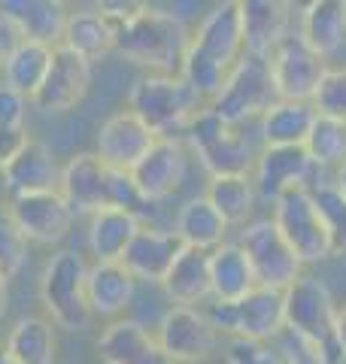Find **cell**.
<instances>
[{
    "mask_svg": "<svg viewBox=\"0 0 346 364\" xmlns=\"http://www.w3.org/2000/svg\"><path fill=\"white\" fill-rule=\"evenodd\" d=\"M98 9L112 21V52L137 67H146L149 73H179V64L192 46V33L177 13L149 4H98Z\"/></svg>",
    "mask_w": 346,
    "mask_h": 364,
    "instance_id": "1",
    "label": "cell"
},
{
    "mask_svg": "<svg viewBox=\"0 0 346 364\" xmlns=\"http://www.w3.org/2000/svg\"><path fill=\"white\" fill-rule=\"evenodd\" d=\"M58 191L73 207V213H100V210H128L143 219V207L149 203L140 198L131 173L112 170L100 161L98 152H79L61 167V186ZM146 225V219H143Z\"/></svg>",
    "mask_w": 346,
    "mask_h": 364,
    "instance_id": "2",
    "label": "cell"
},
{
    "mask_svg": "<svg viewBox=\"0 0 346 364\" xmlns=\"http://www.w3.org/2000/svg\"><path fill=\"white\" fill-rule=\"evenodd\" d=\"M337 310L325 279L316 273H301L292 286L283 291V316H285V334L301 340L304 346L316 349L325 364H346L343 349L337 346Z\"/></svg>",
    "mask_w": 346,
    "mask_h": 364,
    "instance_id": "3",
    "label": "cell"
},
{
    "mask_svg": "<svg viewBox=\"0 0 346 364\" xmlns=\"http://www.w3.org/2000/svg\"><path fill=\"white\" fill-rule=\"evenodd\" d=\"M182 143L210 176H249L261 149V143L252 140L246 128H231L210 107L198 109L182 134Z\"/></svg>",
    "mask_w": 346,
    "mask_h": 364,
    "instance_id": "4",
    "label": "cell"
},
{
    "mask_svg": "<svg viewBox=\"0 0 346 364\" xmlns=\"http://www.w3.org/2000/svg\"><path fill=\"white\" fill-rule=\"evenodd\" d=\"M204 107L206 104L182 82L179 73L140 76L128 91V109L137 119H143L158 136H167V140H182L189 122Z\"/></svg>",
    "mask_w": 346,
    "mask_h": 364,
    "instance_id": "5",
    "label": "cell"
},
{
    "mask_svg": "<svg viewBox=\"0 0 346 364\" xmlns=\"http://www.w3.org/2000/svg\"><path fill=\"white\" fill-rule=\"evenodd\" d=\"M85 279H88V261L85 255L73 252V249H61V252L49 255L40 273V301L49 313L52 325L64 328V331H85L91 325L88 294H85Z\"/></svg>",
    "mask_w": 346,
    "mask_h": 364,
    "instance_id": "6",
    "label": "cell"
},
{
    "mask_svg": "<svg viewBox=\"0 0 346 364\" xmlns=\"http://www.w3.org/2000/svg\"><path fill=\"white\" fill-rule=\"evenodd\" d=\"M206 318L216 328V334L258 340V343H273L285 331V316H283V291L261 289L256 286L246 298L234 304L210 301L206 306Z\"/></svg>",
    "mask_w": 346,
    "mask_h": 364,
    "instance_id": "7",
    "label": "cell"
},
{
    "mask_svg": "<svg viewBox=\"0 0 346 364\" xmlns=\"http://www.w3.org/2000/svg\"><path fill=\"white\" fill-rule=\"evenodd\" d=\"M276 100V91L271 82V67L264 58L243 55L234 67L228 70V79L222 91L216 95L210 109L231 128H246L258 122L261 112Z\"/></svg>",
    "mask_w": 346,
    "mask_h": 364,
    "instance_id": "8",
    "label": "cell"
},
{
    "mask_svg": "<svg viewBox=\"0 0 346 364\" xmlns=\"http://www.w3.org/2000/svg\"><path fill=\"white\" fill-rule=\"evenodd\" d=\"M271 219L304 267L322 264L334 255L328 228L322 222L310 188H292L280 195L271 203Z\"/></svg>",
    "mask_w": 346,
    "mask_h": 364,
    "instance_id": "9",
    "label": "cell"
},
{
    "mask_svg": "<svg viewBox=\"0 0 346 364\" xmlns=\"http://www.w3.org/2000/svg\"><path fill=\"white\" fill-rule=\"evenodd\" d=\"M237 246L243 249L252 277H256V286L261 289L285 291L304 273V264L298 261V255L285 243V237L280 234V228L273 225L271 215L252 219L249 225L240 228Z\"/></svg>",
    "mask_w": 346,
    "mask_h": 364,
    "instance_id": "10",
    "label": "cell"
},
{
    "mask_svg": "<svg viewBox=\"0 0 346 364\" xmlns=\"http://www.w3.org/2000/svg\"><path fill=\"white\" fill-rule=\"evenodd\" d=\"M268 67H271V82L276 91V100H310L313 104L316 91L331 64L310 49L301 40V33L292 31L271 52Z\"/></svg>",
    "mask_w": 346,
    "mask_h": 364,
    "instance_id": "11",
    "label": "cell"
},
{
    "mask_svg": "<svg viewBox=\"0 0 346 364\" xmlns=\"http://www.w3.org/2000/svg\"><path fill=\"white\" fill-rule=\"evenodd\" d=\"M155 337L170 364H201L219 349V334L204 306H170L161 316Z\"/></svg>",
    "mask_w": 346,
    "mask_h": 364,
    "instance_id": "12",
    "label": "cell"
},
{
    "mask_svg": "<svg viewBox=\"0 0 346 364\" xmlns=\"http://www.w3.org/2000/svg\"><path fill=\"white\" fill-rule=\"evenodd\" d=\"M258 200L273 203L292 188H313L322 182V170L313 164L304 146H261L252 167Z\"/></svg>",
    "mask_w": 346,
    "mask_h": 364,
    "instance_id": "13",
    "label": "cell"
},
{
    "mask_svg": "<svg viewBox=\"0 0 346 364\" xmlns=\"http://www.w3.org/2000/svg\"><path fill=\"white\" fill-rule=\"evenodd\" d=\"M91 85V64L64 46H55L52 49V64L46 70V79L40 91L33 95L31 104L49 112V116H58V112H70L85 100Z\"/></svg>",
    "mask_w": 346,
    "mask_h": 364,
    "instance_id": "14",
    "label": "cell"
},
{
    "mask_svg": "<svg viewBox=\"0 0 346 364\" xmlns=\"http://www.w3.org/2000/svg\"><path fill=\"white\" fill-rule=\"evenodd\" d=\"M9 210H13L21 234L28 243L37 246H58L70 234L76 213L64 200L61 191H40V195H19L9 198Z\"/></svg>",
    "mask_w": 346,
    "mask_h": 364,
    "instance_id": "15",
    "label": "cell"
},
{
    "mask_svg": "<svg viewBox=\"0 0 346 364\" xmlns=\"http://www.w3.org/2000/svg\"><path fill=\"white\" fill-rule=\"evenodd\" d=\"M158 143V134L143 119H137L131 109H119L110 119H103L95 136V152L100 161H107L112 170H131L140 164V158Z\"/></svg>",
    "mask_w": 346,
    "mask_h": 364,
    "instance_id": "16",
    "label": "cell"
},
{
    "mask_svg": "<svg viewBox=\"0 0 346 364\" xmlns=\"http://www.w3.org/2000/svg\"><path fill=\"white\" fill-rule=\"evenodd\" d=\"M186 170H189L186 143L158 136V143L131 170V179L137 191H140V198L152 207V203L167 200L173 191H179V186L186 182Z\"/></svg>",
    "mask_w": 346,
    "mask_h": 364,
    "instance_id": "17",
    "label": "cell"
},
{
    "mask_svg": "<svg viewBox=\"0 0 346 364\" xmlns=\"http://www.w3.org/2000/svg\"><path fill=\"white\" fill-rule=\"evenodd\" d=\"M243 55L271 58V52L295 31V13L285 0H240Z\"/></svg>",
    "mask_w": 346,
    "mask_h": 364,
    "instance_id": "18",
    "label": "cell"
},
{
    "mask_svg": "<svg viewBox=\"0 0 346 364\" xmlns=\"http://www.w3.org/2000/svg\"><path fill=\"white\" fill-rule=\"evenodd\" d=\"M192 46L210 55L222 67H234L243 58V25H240V0H222L210 13H204L192 31Z\"/></svg>",
    "mask_w": 346,
    "mask_h": 364,
    "instance_id": "19",
    "label": "cell"
},
{
    "mask_svg": "<svg viewBox=\"0 0 346 364\" xmlns=\"http://www.w3.org/2000/svg\"><path fill=\"white\" fill-rule=\"evenodd\" d=\"M0 176H4V188L13 198L40 195V191H58V186H61V164L55 161L49 146L28 136L19 146V152L9 158V164L0 170Z\"/></svg>",
    "mask_w": 346,
    "mask_h": 364,
    "instance_id": "20",
    "label": "cell"
},
{
    "mask_svg": "<svg viewBox=\"0 0 346 364\" xmlns=\"http://www.w3.org/2000/svg\"><path fill=\"white\" fill-rule=\"evenodd\" d=\"M98 355L103 364H170L158 346L155 331L137 318H112L98 337Z\"/></svg>",
    "mask_w": 346,
    "mask_h": 364,
    "instance_id": "21",
    "label": "cell"
},
{
    "mask_svg": "<svg viewBox=\"0 0 346 364\" xmlns=\"http://www.w3.org/2000/svg\"><path fill=\"white\" fill-rule=\"evenodd\" d=\"M179 252H182V243L177 234L146 222L137 231L131 246L125 249L122 264L128 267V273L137 282H155V286H161L167 270L173 267V261L179 258Z\"/></svg>",
    "mask_w": 346,
    "mask_h": 364,
    "instance_id": "22",
    "label": "cell"
},
{
    "mask_svg": "<svg viewBox=\"0 0 346 364\" xmlns=\"http://www.w3.org/2000/svg\"><path fill=\"white\" fill-rule=\"evenodd\" d=\"M0 16L19 31L21 40L55 49V46H61L70 9L61 0H4Z\"/></svg>",
    "mask_w": 346,
    "mask_h": 364,
    "instance_id": "23",
    "label": "cell"
},
{
    "mask_svg": "<svg viewBox=\"0 0 346 364\" xmlns=\"http://www.w3.org/2000/svg\"><path fill=\"white\" fill-rule=\"evenodd\" d=\"M295 31L319 58H337L346 49V0H310L298 13Z\"/></svg>",
    "mask_w": 346,
    "mask_h": 364,
    "instance_id": "24",
    "label": "cell"
},
{
    "mask_svg": "<svg viewBox=\"0 0 346 364\" xmlns=\"http://www.w3.org/2000/svg\"><path fill=\"white\" fill-rule=\"evenodd\" d=\"M85 294L95 316L122 318V313L128 310L137 294V279L122 261H95V264H88Z\"/></svg>",
    "mask_w": 346,
    "mask_h": 364,
    "instance_id": "25",
    "label": "cell"
},
{
    "mask_svg": "<svg viewBox=\"0 0 346 364\" xmlns=\"http://www.w3.org/2000/svg\"><path fill=\"white\" fill-rule=\"evenodd\" d=\"M167 301L173 306H201L213 301V282H210V252L201 249H186L182 246L179 258L173 261V267L167 270L164 282Z\"/></svg>",
    "mask_w": 346,
    "mask_h": 364,
    "instance_id": "26",
    "label": "cell"
},
{
    "mask_svg": "<svg viewBox=\"0 0 346 364\" xmlns=\"http://www.w3.org/2000/svg\"><path fill=\"white\" fill-rule=\"evenodd\" d=\"M173 234L179 237V243L186 249H201V252H213L222 243H228V231L231 225L219 215L204 195L182 200V207L173 215Z\"/></svg>",
    "mask_w": 346,
    "mask_h": 364,
    "instance_id": "27",
    "label": "cell"
},
{
    "mask_svg": "<svg viewBox=\"0 0 346 364\" xmlns=\"http://www.w3.org/2000/svg\"><path fill=\"white\" fill-rule=\"evenodd\" d=\"M316 107L310 100H273L256 122L261 146H304L316 122Z\"/></svg>",
    "mask_w": 346,
    "mask_h": 364,
    "instance_id": "28",
    "label": "cell"
},
{
    "mask_svg": "<svg viewBox=\"0 0 346 364\" xmlns=\"http://www.w3.org/2000/svg\"><path fill=\"white\" fill-rule=\"evenodd\" d=\"M143 228V219L128 210H100L88 215L85 243L95 261H122L125 249L131 246L137 231Z\"/></svg>",
    "mask_w": 346,
    "mask_h": 364,
    "instance_id": "29",
    "label": "cell"
},
{
    "mask_svg": "<svg viewBox=\"0 0 346 364\" xmlns=\"http://www.w3.org/2000/svg\"><path fill=\"white\" fill-rule=\"evenodd\" d=\"M61 46L64 49H70V52H76V55H83L88 64H95V61L103 58V55H110L115 49L112 21L103 16L98 6L73 9V13L67 16Z\"/></svg>",
    "mask_w": 346,
    "mask_h": 364,
    "instance_id": "30",
    "label": "cell"
},
{
    "mask_svg": "<svg viewBox=\"0 0 346 364\" xmlns=\"http://www.w3.org/2000/svg\"><path fill=\"white\" fill-rule=\"evenodd\" d=\"M6 355L16 364H55L58 337L55 325L46 316H21L4 340Z\"/></svg>",
    "mask_w": 346,
    "mask_h": 364,
    "instance_id": "31",
    "label": "cell"
},
{
    "mask_svg": "<svg viewBox=\"0 0 346 364\" xmlns=\"http://www.w3.org/2000/svg\"><path fill=\"white\" fill-rule=\"evenodd\" d=\"M210 282H213V301L234 304L256 289V277L237 240H228L210 252Z\"/></svg>",
    "mask_w": 346,
    "mask_h": 364,
    "instance_id": "32",
    "label": "cell"
},
{
    "mask_svg": "<svg viewBox=\"0 0 346 364\" xmlns=\"http://www.w3.org/2000/svg\"><path fill=\"white\" fill-rule=\"evenodd\" d=\"M204 198L213 203L231 228H243L256 219L258 191L252 176H210Z\"/></svg>",
    "mask_w": 346,
    "mask_h": 364,
    "instance_id": "33",
    "label": "cell"
},
{
    "mask_svg": "<svg viewBox=\"0 0 346 364\" xmlns=\"http://www.w3.org/2000/svg\"><path fill=\"white\" fill-rule=\"evenodd\" d=\"M52 64V49L49 46H40V43H31V40H21L9 58L4 64V73H0V82L9 85L19 95H25L28 100H33V95L40 91L46 70Z\"/></svg>",
    "mask_w": 346,
    "mask_h": 364,
    "instance_id": "34",
    "label": "cell"
},
{
    "mask_svg": "<svg viewBox=\"0 0 346 364\" xmlns=\"http://www.w3.org/2000/svg\"><path fill=\"white\" fill-rule=\"evenodd\" d=\"M304 149L319 170H334L340 161H346V122L316 116L304 140Z\"/></svg>",
    "mask_w": 346,
    "mask_h": 364,
    "instance_id": "35",
    "label": "cell"
},
{
    "mask_svg": "<svg viewBox=\"0 0 346 364\" xmlns=\"http://www.w3.org/2000/svg\"><path fill=\"white\" fill-rule=\"evenodd\" d=\"M179 79L204 100L206 107H210L216 100V95L222 91V85H225L228 67H222L219 61H213L210 55H204L201 49L189 46L186 58H182V64H179Z\"/></svg>",
    "mask_w": 346,
    "mask_h": 364,
    "instance_id": "36",
    "label": "cell"
},
{
    "mask_svg": "<svg viewBox=\"0 0 346 364\" xmlns=\"http://www.w3.org/2000/svg\"><path fill=\"white\" fill-rule=\"evenodd\" d=\"M28 261V237L21 234L9 200H0V277L16 279Z\"/></svg>",
    "mask_w": 346,
    "mask_h": 364,
    "instance_id": "37",
    "label": "cell"
},
{
    "mask_svg": "<svg viewBox=\"0 0 346 364\" xmlns=\"http://www.w3.org/2000/svg\"><path fill=\"white\" fill-rule=\"evenodd\" d=\"M310 195H313L316 210L328 228L334 255H346V198L331 186V179L316 182V186L310 188Z\"/></svg>",
    "mask_w": 346,
    "mask_h": 364,
    "instance_id": "38",
    "label": "cell"
},
{
    "mask_svg": "<svg viewBox=\"0 0 346 364\" xmlns=\"http://www.w3.org/2000/svg\"><path fill=\"white\" fill-rule=\"evenodd\" d=\"M313 107L319 116L346 122V67H328V73L313 97Z\"/></svg>",
    "mask_w": 346,
    "mask_h": 364,
    "instance_id": "39",
    "label": "cell"
},
{
    "mask_svg": "<svg viewBox=\"0 0 346 364\" xmlns=\"http://www.w3.org/2000/svg\"><path fill=\"white\" fill-rule=\"evenodd\" d=\"M225 364H285V355H283V349L273 343L231 337L225 346Z\"/></svg>",
    "mask_w": 346,
    "mask_h": 364,
    "instance_id": "40",
    "label": "cell"
},
{
    "mask_svg": "<svg viewBox=\"0 0 346 364\" xmlns=\"http://www.w3.org/2000/svg\"><path fill=\"white\" fill-rule=\"evenodd\" d=\"M28 107H31V100L25 95H19V91H13L9 85L0 82V128H6V131H25Z\"/></svg>",
    "mask_w": 346,
    "mask_h": 364,
    "instance_id": "41",
    "label": "cell"
},
{
    "mask_svg": "<svg viewBox=\"0 0 346 364\" xmlns=\"http://www.w3.org/2000/svg\"><path fill=\"white\" fill-rule=\"evenodd\" d=\"M280 349H283V355H285V364H325V361L319 358L316 349L304 346L301 340L288 337L285 331H283V337H280Z\"/></svg>",
    "mask_w": 346,
    "mask_h": 364,
    "instance_id": "42",
    "label": "cell"
},
{
    "mask_svg": "<svg viewBox=\"0 0 346 364\" xmlns=\"http://www.w3.org/2000/svg\"><path fill=\"white\" fill-rule=\"evenodd\" d=\"M25 140H28L25 131H6V128H0V170L9 164V158L19 152V146L25 143Z\"/></svg>",
    "mask_w": 346,
    "mask_h": 364,
    "instance_id": "43",
    "label": "cell"
},
{
    "mask_svg": "<svg viewBox=\"0 0 346 364\" xmlns=\"http://www.w3.org/2000/svg\"><path fill=\"white\" fill-rule=\"evenodd\" d=\"M19 43H21L19 31L9 25L4 16H0V73H4V64H6V58H9V52H13Z\"/></svg>",
    "mask_w": 346,
    "mask_h": 364,
    "instance_id": "44",
    "label": "cell"
},
{
    "mask_svg": "<svg viewBox=\"0 0 346 364\" xmlns=\"http://www.w3.org/2000/svg\"><path fill=\"white\" fill-rule=\"evenodd\" d=\"M334 337H337V346L343 349V358H346V304H340L337 310V331H334Z\"/></svg>",
    "mask_w": 346,
    "mask_h": 364,
    "instance_id": "45",
    "label": "cell"
},
{
    "mask_svg": "<svg viewBox=\"0 0 346 364\" xmlns=\"http://www.w3.org/2000/svg\"><path fill=\"white\" fill-rule=\"evenodd\" d=\"M331 186L340 191V195L346 198V161H340L337 167L331 170Z\"/></svg>",
    "mask_w": 346,
    "mask_h": 364,
    "instance_id": "46",
    "label": "cell"
},
{
    "mask_svg": "<svg viewBox=\"0 0 346 364\" xmlns=\"http://www.w3.org/2000/svg\"><path fill=\"white\" fill-rule=\"evenodd\" d=\"M6 306H9V282L0 277V322H4V316H6Z\"/></svg>",
    "mask_w": 346,
    "mask_h": 364,
    "instance_id": "47",
    "label": "cell"
},
{
    "mask_svg": "<svg viewBox=\"0 0 346 364\" xmlns=\"http://www.w3.org/2000/svg\"><path fill=\"white\" fill-rule=\"evenodd\" d=\"M0 364H16L13 358H9V355H6V349H4V343H0Z\"/></svg>",
    "mask_w": 346,
    "mask_h": 364,
    "instance_id": "48",
    "label": "cell"
}]
</instances>
